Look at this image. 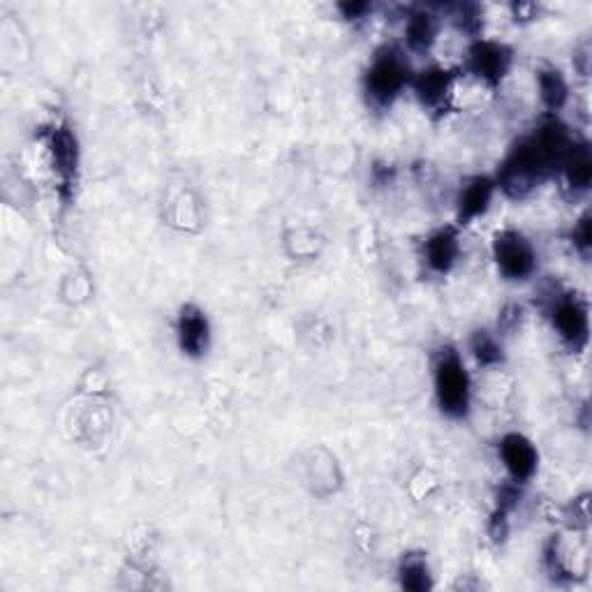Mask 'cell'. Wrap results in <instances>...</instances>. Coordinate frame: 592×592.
I'll use <instances>...</instances> for the list:
<instances>
[{
	"mask_svg": "<svg viewBox=\"0 0 592 592\" xmlns=\"http://www.w3.org/2000/svg\"><path fill=\"white\" fill-rule=\"evenodd\" d=\"M551 322L569 352L581 355L590 340V310L585 299L574 292H563L551 301Z\"/></svg>",
	"mask_w": 592,
	"mask_h": 592,
	"instance_id": "cell-5",
	"label": "cell"
},
{
	"mask_svg": "<svg viewBox=\"0 0 592 592\" xmlns=\"http://www.w3.org/2000/svg\"><path fill=\"white\" fill-rule=\"evenodd\" d=\"M563 179L574 195H583L592 183V151L588 142H571L561 163Z\"/></svg>",
	"mask_w": 592,
	"mask_h": 592,
	"instance_id": "cell-13",
	"label": "cell"
},
{
	"mask_svg": "<svg viewBox=\"0 0 592 592\" xmlns=\"http://www.w3.org/2000/svg\"><path fill=\"white\" fill-rule=\"evenodd\" d=\"M493 262L507 283H526L537 271V250L518 230H500L491 243Z\"/></svg>",
	"mask_w": 592,
	"mask_h": 592,
	"instance_id": "cell-4",
	"label": "cell"
},
{
	"mask_svg": "<svg viewBox=\"0 0 592 592\" xmlns=\"http://www.w3.org/2000/svg\"><path fill=\"white\" fill-rule=\"evenodd\" d=\"M459 255H461L459 224H445V228L435 230L424 241L422 257L428 271L435 275H447L454 269L459 262Z\"/></svg>",
	"mask_w": 592,
	"mask_h": 592,
	"instance_id": "cell-9",
	"label": "cell"
},
{
	"mask_svg": "<svg viewBox=\"0 0 592 592\" xmlns=\"http://www.w3.org/2000/svg\"><path fill=\"white\" fill-rule=\"evenodd\" d=\"M454 22L459 24V28H461L463 33L473 35V38H477L479 30H481V26H484L479 5H473V3L454 5Z\"/></svg>",
	"mask_w": 592,
	"mask_h": 592,
	"instance_id": "cell-18",
	"label": "cell"
},
{
	"mask_svg": "<svg viewBox=\"0 0 592 592\" xmlns=\"http://www.w3.org/2000/svg\"><path fill=\"white\" fill-rule=\"evenodd\" d=\"M398 583L408 592H426L433 588V577H430V567L424 553L410 551L400 558L398 565Z\"/></svg>",
	"mask_w": 592,
	"mask_h": 592,
	"instance_id": "cell-16",
	"label": "cell"
},
{
	"mask_svg": "<svg viewBox=\"0 0 592 592\" xmlns=\"http://www.w3.org/2000/svg\"><path fill=\"white\" fill-rule=\"evenodd\" d=\"M571 142L574 139L563 120L549 114L530 134L512 146L498 169L496 185L512 200L528 197L561 169Z\"/></svg>",
	"mask_w": 592,
	"mask_h": 592,
	"instance_id": "cell-1",
	"label": "cell"
},
{
	"mask_svg": "<svg viewBox=\"0 0 592 592\" xmlns=\"http://www.w3.org/2000/svg\"><path fill=\"white\" fill-rule=\"evenodd\" d=\"M496 179L491 177H473L467 179L456 197V220L459 224H469L477 218H481L491 208V202L496 197Z\"/></svg>",
	"mask_w": 592,
	"mask_h": 592,
	"instance_id": "cell-11",
	"label": "cell"
},
{
	"mask_svg": "<svg viewBox=\"0 0 592 592\" xmlns=\"http://www.w3.org/2000/svg\"><path fill=\"white\" fill-rule=\"evenodd\" d=\"M454 81H456V75L451 73V69L430 65V67H424L422 73H414L410 86L426 112L442 114L449 110L451 93H454Z\"/></svg>",
	"mask_w": 592,
	"mask_h": 592,
	"instance_id": "cell-8",
	"label": "cell"
},
{
	"mask_svg": "<svg viewBox=\"0 0 592 592\" xmlns=\"http://www.w3.org/2000/svg\"><path fill=\"white\" fill-rule=\"evenodd\" d=\"M498 456L502 461V467L507 469L510 481L518 486L528 484L537 475L539 451L524 433L502 435V440L498 445Z\"/></svg>",
	"mask_w": 592,
	"mask_h": 592,
	"instance_id": "cell-7",
	"label": "cell"
},
{
	"mask_svg": "<svg viewBox=\"0 0 592 592\" xmlns=\"http://www.w3.org/2000/svg\"><path fill=\"white\" fill-rule=\"evenodd\" d=\"M433 387L438 408L449 420H465L473 398V379L456 347L445 345L433 359Z\"/></svg>",
	"mask_w": 592,
	"mask_h": 592,
	"instance_id": "cell-3",
	"label": "cell"
},
{
	"mask_svg": "<svg viewBox=\"0 0 592 592\" xmlns=\"http://www.w3.org/2000/svg\"><path fill=\"white\" fill-rule=\"evenodd\" d=\"M514 63V51L496 40L477 38L467 49L465 56V69L475 79H479L489 89H498V86L507 79L510 69Z\"/></svg>",
	"mask_w": 592,
	"mask_h": 592,
	"instance_id": "cell-6",
	"label": "cell"
},
{
	"mask_svg": "<svg viewBox=\"0 0 592 592\" xmlns=\"http://www.w3.org/2000/svg\"><path fill=\"white\" fill-rule=\"evenodd\" d=\"M469 352H473L475 361L481 369H498L504 363V350L502 343L486 329H477L473 336H469Z\"/></svg>",
	"mask_w": 592,
	"mask_h": 592,
	"instance_id": "cell-17",
	"label": "cell"
},
{
	"mask_svg": "<svg viewBox=\"0 0 592 592\" xmlns=\"http://www.w3.org/2000/svg\"><path fill=\"white\" fill-rule=\"evenodd\" d=\"M338 10H340V14H343V20H347V22H359V20H363V16L369 14L373 8H371L369 3H340Z\"/></svg>",
	"mask_w": 592,
	"mask_h": 592,
	"instance_id": "cell-20",
	"label": "cell"
},
{
	"mask_svg": "<svg viewBox=\"0 0 592 592\" xmlns=\"http://www.w3.org/2000/svg\"><path fill=\"white\" fill-rule=\"evenodd\" d=\"M49 153H51V163H54V169L59 173V179L63 181V185L73 188L75 177H77V167H79V144H77L75 132L69 130L67 124H59L56 128H51Z\"/></svg>",
	"mask_w": 592,
	"mask_h": 592,
	"instance_id": "cell-12",
	"label": "cell"
},
{
	"mask_svg": "<svg viewBox=\"0 0 592 592\" xmlns=\"http://www.w3.org/2000/svg\"><path fill=\"white\" fill-rule=\"evenodd\" d=\"M177 338L181 352L190 359H202L211 343V324L206 312L193 304L181 308L177 320Z\"/></svg>",
	"mask_w": 592,
	"mask_h": 592,
	"instance_id": "cell-10",
	"label": "cell"
},
{
	"mask_svg": "<svg viewBox=\"0 0 592 592\" xmlns=\"http://www.w3.org/2000/svg\"><path fill=\"white\" fill-rule=\"evenodd\" d=\"M440 16L433 10H414L406 22V47L412 54H428L433 44L438 42Z\"/></svg>",
	"mask_w": 592,
	"mask_h": 592,
	"instance_id": "cell-14",
	"label": "cell"
},
{
	"mask_svg": "<svg viewBox=\"0 0 592 592\" xmlns=\"http://www.w3.org/2000/svg\"><path fill=\"white\" fill-rule=\"evenodd\" d=\"M520 316H524V310H520V306H507L502 310V316H500V331H512L516 329V324L520 322Z\"/></svg>",
	"mask_w": 592,
	"mask_h": 592,
	"instance_id": "cell-21",
	"label": "cell"
},
{
	"mask_svg": "<svg viewBox=\"0 0 592 592\" xmlns=\"http://www.w3.org/2000/svg\"><path fill=\"white\" fill-rule=\"evenodd\" d=\"M412 65L396 44L379 47L363 73V93L373 110L385 112L412 83Z\"/></svg>",
	"mask_w": 592,
	"mask_h": 592,
	"instance_id": "cell-2",
	"label": "cell"
},
{
	"mask_svg": "<svg viewBox=\"0 0 592 592\" xmlns=\"http://www.w3.org/2000/svg\"><path fill=\"white\" fill-rule=\"evenodd\" d=\"M574 248H577L583 257H588L592 246V230H590V211H585L577 222H574V230L569 234Z\"/></svg>",
	"mask_w": 592,
	"mask_h": 592,
	"instance_id": "cell-19",
	"label": "cell"
},
{
	"mask_svg": "<svg viewBox=\"0 0 592 592\" xmlns=\"http://www.w3.org/2000/svg\"><path fill=\"white\" fill-rule=\"evenodd\" d=\"M537 89L539 100L546 107L549 114L558 116L569 100V83L558 67H542L537 73Z\"/></svg>",
	"mask_w": 592,
	"mask_h": 592,
	"instance_id": "cell-15",
	"label": "cell"
}]
</instances>
